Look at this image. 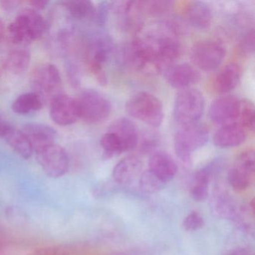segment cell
Here are the masks:
<instances>
[{"instance_id":"obj_31","label":"cell","mask_w":255,"mask_h":255,"mask_svg":"<svg viewBox=\"0 0 255 255\" xmlns=\"http://www.w3.org/2000/svg\"><path fill=\"white\" fill-rule=\"evenodd\" d=\"M101 147L104 150V157H113L124 153L123 146L117 136L113 132H107L101 137Z\"/></svg>"},{"instance_id":"obj_39","label":"cell","mask_w":255,"mask_h":255,"mask_svg":"<svg viewBox=\"0 0 255 255\" xmlns=\"http://www.w3.org/2000/svg\"><path fill=\"white\" fill-rule=\"evenodd\" d=\"M20 4H21L20 1H15V0L0 1V7L6 11H14L16 8H18Z\"/></svg>"},{"instance_id":"obj_7","label":"cell","mask_w":255,"mask_h":255,"mask_svg":"<svg viewBox=\"0 0 255 255\" xmlns=\"http://www.w3.org/2000/svg\"><path fill=\"white\" fill-rule=\"evenodd\" d=\"M34 152L38 164L49 177L60 178L68 173L69 156L62 146L53 143L37 148Z\"/></svg>"},{"instance_id":"obj_6","label":"cell","mask_w":255,"mask_h":255,"mask_svg":"<svg viewBox=\"0 0 255 255\" xmlns=\"http://www.w3.org/2000/svg\"><path fill=\"white\" fill-rule=\"evenodd\" d=\"M80 119L89 125H98L107 120L111 113L110 101L94 89L83 91L77 98Z\"/></svg>"},{"instance_id":"obj_40","label":"cell","mask_w":255,"mask_h":255,"mask_svg":"<svg viewBox=\"0 0 255 255\" xmlns=\"http://www.w3.org/2000/svg\"><path fill=\"white\" fill-rule=\"evenodd\" d=\"M48 3L49 2L47 0H33L29 2L31 8L37 11L44 9Z\"/></svg>"},{"instance_id":"obj_24","label":"cell","mask_w":255,"mask_h":255,"mask_svg":"<svg viewBox=\"0 0 255 255\" xmlns=\"http://www.w3.org/2000/svg\"><path fill=\"white\" fill-rule=\"evenodd\" d=\"M242 71L236 63H230L224 67L215 80L216 92L220 94H227L234 90L240 83Z\"/></svg>"},{"instance_id":"obj_1","label":"cell","mask_w":255,"mask_h":255,"mask_svg":"<svg viewBox=\"0 0 255 255\" xmlns=\"http://www.w3.org/2000/svg\"><path fill=\"white\" fill-rule=\"evenodd\" d=\"M47 28V22L38 11L26 8L8 25L7 36L13 44L23 48L41 38Z\"/></svg>"},{"instance_id":"obj_21","label":"cell","mask_w":255,"mask_h":255,"mask_svg":"<svg viewBox=\"0 0 255 255\" xmlns=\"http://www.w3.org/2000/svg\"><path fill=\"white\" fill-rule=\"evenodd\" d=\"M21 131L32 143L34 151L43 146L53 144L57 137L56 131L53 128L42 124H26Z\"/></svg>"},{"instance_id":"obj_15","label":"cell","mask_w":255,"mask_h":255,"mask_svg":"<svg viewBox=\"0 0 255 255\" xmlns=\"http://www.w3.org/2000/svg\"><path fill=\"white\" fill-rule=\"evenodd\" d=\"M108 132H113L120 140L124 153L134 150L139 142L138 128L128 118L116 119L110 125Z\"/></svg>"},{"instance_id":"obj_17","label":"cell","mask_w":255,"mask_h":255,"mask_svg":"<svg viewBox=\"0 0 255 255\" xmlns=\"http://www.w3.org/2000/svg\"><path fill=\"white\" fill-rule=\"evenodd\" d=\"M239 207L226 189L220 186L215 189L210 199V208L217 217L233 221Z\"/></svg>"},{"instance_id":"obj_22","label":"cell","mask_w":255,"mask_h":255,"mask_svg":"<svg viewBox=\"0 0 255 255\" xmlns=\"http://www.w3.org/2000/svg\"><path fill=\"white\" fill-rule=\"evenodd\" d=\"M31 56L26 49H14L2 56L1 64L4 70L13 75L24 74L29 67Z\"/></svg>"},{"instance_id":"obj_37","label":"cell","mask_w":255,"mask_h":255,"mask_svg":"<svg viewBox=\"0 0 255 255\" xmlns=\"http://www.w3.org/2000/svg\"><path fill=\"white\" fill-rule=\"evenodd\" d=\"M67 73L71 85L74 87L78 86L80 83V71L77 68V65L72 62H68L67 65Z\"/></svg>"},{"instance_id":"obj_27","label":"cell","mask_w":255,"mask_h":255,"mask_svg":"<svg viewBox=\"0 0 255 255\" xmlns=\"http://www.w3.org/2000/svg\"><path fill=\"white\" fill-rule=\"evenodd\" d=\"M44 102L35 92H27L17 97L12 104V110L18 115H27L39 111Z\"/></svg>"},{"instance_id":"obj_8","label":"cell","mask_w":255,"mask_h":255,"mask_svg":"<svg viewBox=\"0 0 255 255\" xmlns=\"http://www.w3.org/2000/svg\"><path fill=\"white\" fill-rule=\"evenodd\" d=\"M255 154L252 149L242 152L228 170V184L236 192L247 190L255 178Z\"/></svg>"},{"instance_id":"obj_26","label":"cell","mask_w":255,"mask_h":255,"mask_svg":"<svg viewBox=\"0 0 255 255\" xmlns=\"http://www.w3.org/2000/svg\"><path fill=\"white\" fill-rule=\"evenodd\" d=\"M8 145L16 153L23 159H28L32 157L34 153L32 143L21 129L11 128L4 137Z\"/></svg>"},{"instance_id":"obj_36","label":"cell","mask_w":255,"mask_h":255,"mask_svg":"<svg viewBox=\"0 0 255 255\" xmlns=\"http://www.w3.org/2000/svg\"><path fill=\"white\" fill-rule=\"evenodd\" d=\"M110 10V2H101L96 8L94 18L100 26H104L107 23Z\"/></svg>"},{"instance_id":"obj_18","label":"cell","mask_w":255,"mask_h":255,"mask_svg":"<svg viewBox=\"0 0 255 255\" xmlns=\"http://www.w3.org/2000/svg\"><path fill=\"white\" fill-rule=\"evenodd\" d=\"M143 164L138 156H126L116 164L113 168V177L116 183L122 185L132 183L135 179L140 177Z\"/></svg>"},{"instance_id":"obj_34","label":"cell","mask_w":255,"mask_h":255,"mask_svg":"<svg viewBox=\"0 0 255 255\" xmlns=\"http://www.w3.org/2000/svg\"><path fill=\"white\" fill-rule=\"evenodd\" d=\"M5 215L7 219L11 221V223L17 224V225L26 223V214L18 207L14 206L8 207L5 210Z\"/></svg>"},{"instance_id":"obj_35","label":"cell","mask_w":255,"mask_h":255,"mask_svg":"<svg viewBox=\"0 0 255 255\" xmlns=\"http://www.w3.org/2000/svg\"><path fill=\"white\" fill-rule=\"evenodd\" d=\"M0 255H36L29 248L19 246H7L0 249Z\"/></svg>"},{"instance_id":"obj_41","label":"cell","mask_w":255,"mask_h":255,"mask_svg":"<svg viewBox=\"0 0 255 255\" xmlns=\"http://www.w3.org/2000/svg\"><path fill=\"white\" fill-rule=\"evenodd\" d=\"M11 128V125L0 116V138H4Z\"/></svg>"},{"instance_id":"obj_13","label":"cell","mask_w":255,"mask_h":255,"mask_svg":"<svg viewBox=\"0 0 255 255\" xmlns=\"http://www.w3.org/2000/svg\"><path fill=\"white\" fill-rule=\"evenodd\" d=\"M153 46L158 59L163 70H166L172 65L181 52L180 42L170 35H151L147 37Z\"/></svg>"},{"instance_id":"obj_32","label":"cell","mask_w":255,"mask_h":255,"mask_svg":"<svg viewBox=\"0 0 255 255\" xmlns=\"http://www.w3.org/2000/svg\"><path fill=\"white\" fill-rule=\"evenodd\" d=\"M204 219L199 213L192 211L183 219V228L188 232H194L201 229L204 226Z\"/></svg>"},{"instance_id":"obj_28","label":"cell","mask_w":255,"mask_h":255,"mask_svg":"<svg viewBox=\"0 0 255 255\" xmlns=\"http://www.w3.org/2000/svg\"><path fill=\"white\" fill-rule=\"evenodd\" d=\"M254 212H255L254 201L248 205L240 206L232 222H234L240 229L253 235L255 231V213Z\"/></svg>"},{"instance_id":"obj_38","label":"cell","mask_w":255,"mask_h":255,"mask_svg":"<svg viewBox=\"0 0 255 255\" xmlns=\"http://www.w3.org/2000/svg\"><path fill=\"white\" fill-rule=\"evenodd\" d=\"M254 45H255V32H254V29H252L243 38L242 47L245 51L251 53L254 51V47H255Z\"/></svg>"},{"instance_id":"obj_3","label":"cell","mask_w":255,"mask_h":255,"mask_svg":"<svg viewBox=\"0 0 255 255\" xmlns=\"http://www.w3.org/2000/svg\"><path fill=\"white\" fill-rule=\"evenodd\" d=\"M125 108L131 117L153 128H159L163 122L162 102L149 92H140L132 95L127 102Z\"/></svg>"},{"instance_id":"obj_19","label":"cell","mask_w":255,"mask_h":255,"mask_svg":"<svg viewBox=\"0 0 255 255\" xmlns=\"http://www.w3.org/2000/svg\"><path fill=\"white\" fill-rule=\"evenodd\" d=\"M149 170L164 183L172 180L177 173L175 161L165 151H156L149 159Z\"/></svg>"},{"instance_id":"obj_23","label":"cell","mask_w":255,"mask_h":255,"mask_svg":"<svg viewBox=\"0 0 255 255\" xmlns=\"http://www.w3.org/2000/svg\"><path fill=\"white\" fill-rule=\"evenodd\" d=\"M186 17L189 23L195 29H206L213 20V12L208 4L201 1L189 2L186 8Z\"/></svg>"},{"instance_id":"obj_30","label":"cell","mask_w":255,"mask_h":255,"mask_svg":"<svg viewBox=\"0 0 255 255\" xmlns=\"http://www.w3.org/2000/svg\"><path fill=\"white\" fill-rule=\"evenodd\" d=\"M237 123L246 128V130L253 132L255 125V105L247 99L240 100V113Z\"/></svg>"},{"instance_id":"obj_5","label":"cell","mask_w":255,"mask_h":255,"mask_svg":"<svg viewBox=\"0 0 255 255\" xmlns=\"http://www.w3.org/2000/svg\"><path fill=\"white\" fill-rule=\"evenodd\" d=\"M204 111V96L197 89H183L176 95L173 114L182 126L198 122Z\"/></svg>"},{"instance_id":"obj_11","label":"cell","mask_w":255,"mask_h":255,"mask_svg":"<svg viewBox=\"0 0 255 255\" xmlns=\"http://www.w3.org/2000/svg\"><path fill=\"white\" fill-rule=\"evenodd\" d=\"M240 100L234 95L216 98L210 104L209 116L216 125H224L237 122L240 113Z\"/></svg>"},{"instance_id":"obj_33","label":"cell","mask_w":255,"mask_h":255,"mask_svg":"<svg viewBox=\"0 0 255 255\" xmlns=\"http://www.w3.org/2000/svg\"><path fill=\"white\" fill-rule=\"evenodd\" d=\"M141 10L146 9L153 14H159L169 9L171 2L167 1H151L140 2Z\"/></svg>"},{"instance_id":"obj_25","label":"cell","mask_w":255,"mask_h":255,"mask_svg":"<svg viewBox=\"0 0 255 255\" xmlns=\"http://www.w3.org/2000/svg\"><path fill=\"white\" fill-rule=\"evenodd\" d=\"M61 8L70 19L84 20L95 17L96 8L89 0H70L60 2Z\"/></svg>"},{"instance_id":"obj_10","label":"cell","mask_w":255,"mask_h":255,"mask_svg":"<svg viewBox=\"0 0 255 255\" xmlns=\"http://www.w3.org/2000/svg\"><path fill=\"white\" fill-rule=\"evenodd\" d=\"M113 51L114 44L108 35H100L94 41L91 47L89 68L101 86L107 85V77L104 66L110 60Z\"/></svg>"},{"instance_id":"obj_42","label":"cell","mask_w":255,"mask_h":255,"mask_svg":"<svg viewBox=\"0 0 255 255\" xmlns=\"http://www.w3.org/2000/svg\"><path fill=\"white\" fill-rule=\"evenodd\" d=\"M225 255H253V254L246 248L239 247L229 251Z\"/></svg>"},{"instance_id":"obj_12","label":"cell","mask_w":255,"mask_h":255,"mask_svg":"<svg viewBox=\"0 0 255 255\" xmlns=\"http://www.w3.org/2000/svg\"><path fill=\"white\" fill-rule=\"evenodd\" d=\"M50 104V117L56 125L69 126L80 119L77 98L62 94Z\"/></svg>"},{"instance_id":"obj_9","label":"cell","mask_w":255,"mask_h":255,"mask_svg":"<svg viewBox=\"0 0 255 255\" xmlns=\"http://www.w3.org/2000/svg\"><path fill=\"white\" fill-rule=\"evenodd\" d=\"M226 56V49L219 41L208 40L200 41L192 47L190 59L197 68L212 71L219 68Z\"/></svg>"},{"instance_id":"obj_16","label":"cell","mask_w":255,"mask_h":255,"mask_svg":"<svg viewBox=\"0 0 255 255\" xmlns=\"http://www.w3.org/2000/svg\"><path fill=\"white\" fill-rule=\"evenodd\" d=\"M246 128L240 124H230L224 125L213 136V143L219 148H231L240 146L247 138Z\"/></svg>"},{"instance_id":"obj_43","label":"cell","mask_w":255,"mask_h":255,"mask_svg":"<svg viewBox=\"0 0 255 255\" xmlns=\"http://www.w3.org/2000/svg\"><path fill=\"white\" fill-rule=\"evenodd\" d=\"M7 36V28L5 27V23L0 18V45L3 43L5 37Z\"/></svg>"},{"instance_id":"obj_14","label":"cell","mask_w":255,"mask_h":255,"mask_svg":"<svg viewBox=\"0 0 255 255\" xmlns=\"http://www.w3.org/2000/svg\"><path fill=\"white\" fill-rule=\"evenodd\" d=\"M165 77L171 87L180 91L189 89L201 79L196 68L187 63L171 65L165 70Z\"/></svg>"},{"instance_id":"obj_4","label":"cell","mask_w":255,"mask_h":255,"mask_svg":"<svg viewBox=\"0 0 255 255\" xmlns=\"http://www.w3.org/2000/svg\"><path fill=\"white\" fill-rule=\"evenodd\" d=\"M31 87L43 102H51L62 94V77L59 69L53 64L45 63L37 67L32 71Z\"/></svg>"},{"instance_id":"obj_20","label":"cell","mask_w":255,"mask_h":255,"mask_svg":"<svg viewBox=\"0 0 255 255\" xmlns=\"http://www.w3.org/2000/svg\"><path fill=\"white\" fill-rule=\"evenodd\" d=\"M217 166L216 162H213L196 171L190 189L191 197L194 201L202 202L207 199L209 195V186L217 170Z\"/></svg>"},{"instance_id":"obj_2","label":"cell","mask_w":255,"mask_h":255,"mask_svg":"<svg viewBox=\"0 0 255 255\" xmlns=\"http://www.w3.org/2000/svg\"><path fill=\"white\" fill-rule=\"evenodd\" d=\"M208 138V129L203 124L195 122L183 125L174 135L176 155L186 166H190L194 152L204 147Z\"/></svg>"},{"instance_id":"obj_29","label":"cell","mask_w":255,"mask_h":255,"mask_svg":"<svg viewBox=\"0 0 255 255\" xmlns=\"http://www.w3.org/2000/svg\"><path fill=\"white\" fill-rule=\"evenodd\" d=\"M165 184L149 169L141 173L138 181L139 189L146 194L157 193L165 187Z\"/></svg>"}]
</instances>
